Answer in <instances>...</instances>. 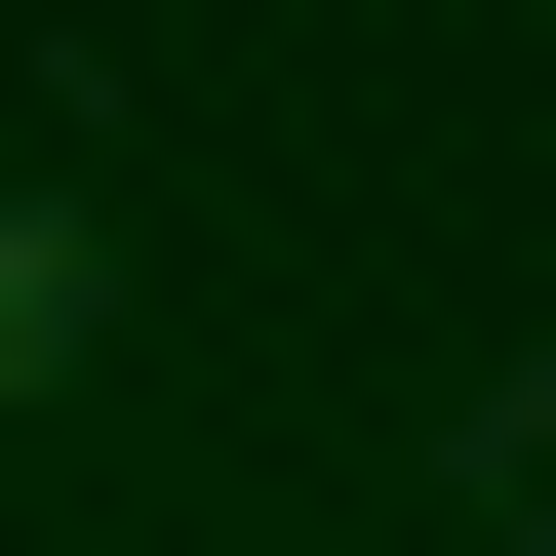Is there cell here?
Wrapping results in <instances>:
<instances>
[{"instance_id":"1","label":"cell","mask_w":556,"mask_h":556,"mask_svg":"<svg viewBox=\"0 0 556 556\" xmlns=\"http://www.w3.org/2000/svg\"><path fill=\"white\" fill-rule=\"evenodd\" d=\"M80 318H119V239H80V199H0V397L80 358Z\"/></svg>"}]
</instances>
